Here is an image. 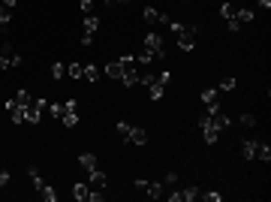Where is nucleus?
<instances>
[{"label": "nucleus", "instance_id": "12", "mask_svg": "<svg viewBox=\"0 0 271 202\" xmlns=\"http://www.w3.org/2000/svg\"><path fill=\"white\" fill-rule=\"evenodd\" d=\"M199 127H202V133H205V142H208V145H214V142H217V133H220V130L214 127L211 115H202V118H199Z\"/></svg>", "mask_w": 271, "mask_h": 202}, {"label": "nucleus", "instance_id": "5", "mask_svg": "<svg viewBox=\"0 0 271 202\" xmlns=\"http://www.w3.org/2000/svg\"><path fill=\"white\" fill-rule=\"evenodd\" d=\"M46 112H49V103H46V100L30 97V100H27V106H24V121H27V124H40Z\"/></svg>", "mask_w": 271, "mask_h": 202}, {"label": "nucleus", "instance_id": "19", "mask_svg": "<svg viewBox=\"0 0 271 202\" xmlns=\"http://www.w3.org/2000/svg\"><path fill=\"white\" fill-rule=\"evenodd\" d=\"M97 27H100V21H97V15H85V21H82V33H97Z\"/></svg>", "mask_w": 271, "mask_h": 202}, {"label": "nucleus", "instance_id": "14", "mask_svg": "<svg viewBox=\"0 0 271 202\" xmlns=\"http://www.w3.org/2000/svg\"><path fill=\"white\" fill-rule=\"evenodd\" d=\"M142 18L145 21H151V24H169V15H163V12H157L154 6H145V12H142Z\"/></svg>", "mask_w": 271, "mask_h": 202}, {"label": "nucleus", "instance_id": "23", "mask_svg": "<svg viewBox=\"0 0 271 202\" xmlns=\"http://www.w3.org/2000/svg\"><path fill=\"white\" fill-rule=\"evenodd\" d=\"M82 69H85V64H75V61H72V64H66V75H72V78H79V75H82Z\"/></svg>", "mask_w": 271, "mask_h": 202}, {"label": "nucleus", "instance_id": "2", "mask_svg": "<svg viewBox=\"0 0 271 202\" xmlns=\"http://www.w3.org/2000/svg\"><path fill=\"white\" fill-rule=\"evenodd\" d=\"M169 30L178 36V49H181V52H193V46H196V43H193V36H196V30H199L196 24H190V27H187V24L169 21Z\"/></svg>", "mask_w": 271, "mask_h": 202}, {"label": "nucleus", "instance_id": "18", "mask_svg": "<svg viewBox=\"0 0 271 202\" xmlns=\"http://www.w3.org/2000/svg\"><path fill=\"white\" fill-rule=\"evenodd\" d=\"M79 163H82L88 172H91V169H97V154H91V151H82V154H79Z\"/></svg>", "mask_w": 271, "mask_h": 202}, {"label": "nucleus", "instance_id": "35", "mask_svg": "<svg viewBox=\"0 0 271 202\" xmlns=\"http://www.w3.org/2000/svg\"><path fill=\"white\" fill-rule=\"evenodd\" d=\"M108 3H118V0H108Z\"/></svg>", "mask_w": 271, "mask_h": 202}, {"label": "nucleus", "instance_id": "1", "mask_svg": "<svg viewBox=\"0 0 271 202\" xmlns=\"http://www.w3.org/2000/svg\"><path fill=\"white\" fill-rule=\"evenodd\" d=\"M169 82H172L169 72H157V75H154V72H142V85L148 88V97H151V100H163Z\"/></svg>", "mask_w": 271, "mask_h": 202}, {"label": "nucleus", "instance_id": "20", "mask_svg": "<svg viewBox=\"0 0 271 202\" xmlns=\"http://www.w3.org/2000/svg\"><path fill=\"white\" fill-rule=\"evenodd\" d=\"M27 175H30V184H33L36 190H43V187H46V181H43V175H40V169H27Z\"/></svg>", "mask_w": 271, "mask_h": 202}, {"label": "nucleus", "instance_id": "7", "mask_svg": "<svg viewBox=\"0 0 271 202\" xmlns=\"http://www.w3.org/2000/svg\"><path fill=\"white\" fill-rule=\"evenodd\" d=\"M72 196L79 199V202H100L106 193H100V190L91 187V184H72Z\"/></svg>", "mask_w": 271, "mask_h": 202}, {"label": "nucleus", "instance_id": "22", "mask_svg": "<svg viewBox=\"0 0 271 202\" xmlns=\"http://www.w3.org/2000/svg\"><path fill=\"white\" fill-rule=\"evenodd\" d=\"M202 103H205V106H217V91H214V88H205V91H202Z\"/></svg>", "mask_w": 271, "mask_h": 202}, {"label": "nucleus", "instance_id": "24", "mask_svg": "<svg viewBox=\"0 0 271 202\" xmlns=\"http://www.w3.org/2000/svg\"><path fill=\"white\" fill-rule=\"evenodd\" d=\"M82 78H88V82H97V78H100V69H97V67H85V69H82Z\"/></svg>", "mask_w": 271, "mask_h": 202}, {"label": "nucleus", "instance_id": "11", "mask_svg": "<svg viewBox=\"0 0 271 202\" xmlns=\"http://www.w3.org/2000/svg\"><path fill=\"white\" fill-rule=\"evenodd\" d=\"M220 15L226 18V27H229V30H238V27H241V18H238V6H232V3H223V6H220Z\"/></svg>", "mask_w": 271, "mask_h": 202}, {"label": "nucleus", "instance_id": "21", "mask_svg": "<svg viewBox=\"0 0 271 202\" xmlns=\"http://www.w3.org/2000/svg\"><path fill=\"white\" fill-rule=\"evenodd\" d=\"M106 75H111V78H121V75H124V69H121V64H118V61H111V64L106 67Z\"/></svg>", "mask_w": 271, "mask_h": 202}, {"label": "nucleus", "instance_id": "26", "mask_svg": "<svg viewBox=\"0 0 271 202\" xmlns=\"http://www.w3.org/2000/svg\"><path fill=\"white\" fill-rule=\"evenodd\" d=\"M40 196H43V199H49V202H54V199H57V193H54V187H52V184H46V187L40 190Z\"/></svg>", "mask_w": 271, "mask_h": 202}, {"label": "nucleus", "instance_id": "6", "mask_svg": "<svg viewBox=\"0 0 271 202\" xmlns=\"http://www.w3.org/2000/svg\"><path fill=\"white\" fill-rule=\"evenodd\" d=\"M118 136H121V139H127L130 145H145V142H148L145 130H139V127L127 124V121H118Z\"/></svg>", "mask_w": 271, "mask_h": 202}, {"label": "nucleus", "instance_id": "16", "mask_svg": "<svg viewBox=\"0 0 271 202\" xmlns=\"http://www.w3.org/2000/svg\"><path fill=\"white\" fill-rule=\"evenodd\" d=\"M12 9H15V0H3V6H0V27H6V24H9Z\"/></svg>", "mask_w": 271, "mask_h": 202}, {"label": "nucleus", "instance_id": "29", "mask_svg": "<svg viewBox=\"0 0 271 202\" xmlns=\"http://www.w3.org/2000/svg\"><path fill=\"white\" fill-rule=\"evenodd\" d=\"M82 12L85 15H94V0H82Z\"/></svg>", "mask_w": 271, "mask_h": 202}, {"label": "nucleus", "instance_id": "17", "mask_svg": "<svg viewBox=\"0 0 271 202\" xmlns=\"http://www.w3.org/2000/svg\"><path fill=\"white\" fill-rule=\"evenodd\" d=\"M88 178H91V187H97V190H103V187L108 184L106 172H100V169H91V172H88Z\"/></svg>", "mask_w": 271, "mask_h": 202}, {"label": "nucleus", "instance_id": "27", "mask_svg": "<svg viewBox=\"0 0 271 202\" xmlns=\"http://www.w3.org/2000/svg\"><path fill=\"white\" fill-rule=\"evenodd\" d=\"M202 199H208V202H220L223 199V193H217V190H208V193H199Z\"/></svg>", "mask_w": 271, "mask_h": 202}, {"label": "nucleus", "instance_id": "25", "mask_svg": "<svg viewBox=\"0 0 271 202\" xmlns=\"http://www.w3.org/2000/svg\"><path fill=\"white\" fill-rule=\"evenodd\" d=\"M52 75H54V78H66V64H60V61H57V64L52 67Z\"/></svg>", "mask_w": 271, "mask_h": 202}, {"label": "nucleus", "instance_id": "8", "mask_svg": "<svg viewBox=\"0 0 271 202\" xmlns=\"http://www.w3.org/2000/svg\"><path fill=\"white\" fill-rule=\"evenodd\" d=\"M18 64H21V55H18L9 43L0 46V72H3V69H12V67H18Z\"/></svg>", "mask_w": 271, "mask_h": 202}, {"label": "nucleus", "instance_id": "13", "mask_svg": "<svg viewBox=\"0 0 271 202\" xmlns=\"http://www.w3.org/2000/svg\"><path fill=\"white\" fill-rule=\"evenodd\" d=\"M199 187L193 184V187H184V190H175V193H169V199L172 202H193V199H199Z\"/></svg>", "mask_w": 271, "mask_h": 202}, {"label": "nucleus", "instance_id": "33", "mask_svg": "<svg viewBox=\"0 0 271 202\" xmlns=\"http://www.w3.org/2000/svg\"><path fill=\"white\" fill-rule=\"evenodd\" d=\"M9 184V172H0V187H6Z\"/></svg>", "mask_w": 271, "mask_h": 202}, {"label": "nucleus", "instance_id": "28", "mask_svg": "<svg viewBox=\"0 0 271 202\" xmlns=\"http://www.w3.org/2000/svg\"><path fill=\"white\" fill-rule=\"evenodd\" d=\"M220 91H235V78H223V82H220Z\"/></svg>", "mask_w": 271, "mask_h": 202}, {"label": "nucleus", "instance_id": "10", "mask_svg": "<svg viewBox=\"0 0 271 202\" xmlns=\"http://www.w3.org/2000/svg\"><path fill=\"white\" fill-rule=\"evenodd\" d=\"M136 187H139L148 199H160V196H163V190H166V184H163V181H145V178H139V181H136Z\"/></svg>", "mask_w": 271, "mask_h": 202}, {"label": "nucleus", "instance_id": "34", "mask_svg": "<svg viewBox=\"0 0 271 202\" xmlns=\"http://www.w3.org/2000/svg\"><path fill=\"white\" fill-rule=\"evenodd\" d=\"M259 6H265V9H268V6H271V0H259Z\"/></svg>", "mask_w": 271, "mask_h": 202}, {"label": "nucleus", "instance_id": "4", "mask_svg": "<svg viewBox=\"0 0 271 202\" xmlns=\"http://www.w3.org/2000/svg\"><path fill=\"white\" fill-rule=\"evenodd\" d=\"M27 100H30V94H27V91H18V94L6 103V112H9V121H12V124H24V106H27Z\"/></svg>", "mask_w": 271, "mask_h": 202}, {"label": "nucleus", "instance_id": "32", "mask_svg": "<svg viewBox=\"0 0 271 202\" xmlns=\"http://www.w3.org/2000/svg\"><path fill=\"white\" fill-rule=\"evenodd\" d=\"M175 181H178V175H175V172H169V175L163 178V184H175Z\"/></svg>", "mask_w": 271, "mask_h": 202}, {"label": "nucleus", "instance_id": "31", "mask_svg": "<svg viewBox=\"0 0 271 202\" xmlns=\"http://www.w3.org/2000/svg\"><path fill=\"white\" fill-rule=\"evenodd\" d=\"M241 124H244V127H253L256 118H253V115H241Z\"/></svg>", "mask_w": 271, "mask_h": 202}, {"label": "nucleus", "instance_id": "9", "mask_svg": "<svg viewBox=\"0 0 271 202\" xmlns=\"http://www.w3.org/2000/svg\"><path fill=\"white\" fill-rule=\"evenodd\" d=\"M166 43H163V36L160 33H145V49L157 58V61H163V55H166V49H163Z\"/></svg>", "mask_w": 271, "mask_h": 202}, {"label": "nucleus", "instance_id": "15", "mask_svg": "<svg viewBox=\"0 0 271 202\" xmlns=\"http://www.w3.org/2000/svg\"><path fill=\"white\" fill-rule=\"evenodd\" d=\"M121 82H124V88H136V85H142V72H139V67L130 69V72H124V75H121Z\"/></svg>", "mask_w": 271, "mask_h": 202}, {"label": "nucleus", "instance_id": "3", "mask_svg": "<svg viewBox=\"0 0 271 202\" xmlns=\"http://www.w3.org/2000/svg\"><path fill=\"white\" fill-rule=\"evenodd\" d=\"M241 157L244 160H262V163H268V160H271V148L265 142H259V139H247V142H241Z\"/></svg>", "mask_w": 271, "mask_h": 202}, {"label": "nucleus", "instance_id": "30", "mask_svg": "<svg viewBox=\"0 0 271 202\" xmlns=\"http://www.w3.org/2000/svg\"><path fill=\"white\" fill-rule=\"evenodd\" d=\"M238 18L241 21H253V9H238Z\"/></svg>", "mask_w": 271, "mask_h": 202}]
</instances>
